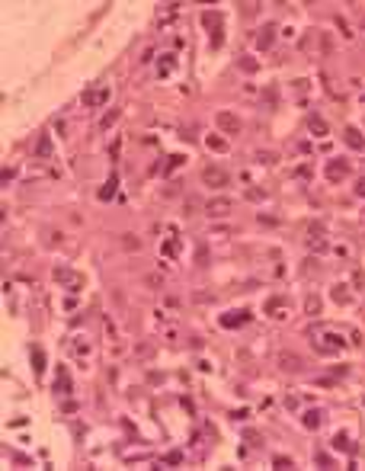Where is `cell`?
<instances>
[{"label": "cell", "mask_w": 365, "mask_h": 471, "mask_svg": "<svg viewBox=\"0 0 365 471\" xmlns=\"http://www.w3.org/2000/svg\"><path fill=\"white\" fill-rule=\"evenodd\" d=\"M122 244H125L128 250H141V240H138L135 234H122Z\"/></svg>", "instance_id": "cell-29"}, {"label": "cell", "mask_w": 365, "mask_h": 471, "mask_svg": "<svg viewBox=\"0 0 365 471\" xmlns=\"http://www.w3.org/2000/svg\"><path fill=\"white\" fill-rule=\"evenodd\" d=\"M247 199L259 202V199H266V193H263V189H247Z\"/></svg>", "instance_id": "cell-37"}, {"label": "cell", "mask_w": 365, "mask_h": 471, "mask_svg": "<svg viewBox=\"0 0 365 471\" xmlns=\"http://www.w3.org/2000/svg\"><path fill=\"white\" fill-rule=\"evenodd\" d=\"M275 362H279L282 372H304V359H301L298 353H289V349H282Z\"/></svg>", "instance_id": "cell-6"}, {"label": "cell", "mask_w": 365, "mask_h": 471, "mask_svg": "<svg viewBox=\"0 0 365 471\" xmlns=\"http://www.w3.org/2000/svg\"><path fill=\"white\" fill-rule=\"evenodd\" d=\"M324 173H327V180H330V183H340V180L346 177V173H349V163H346V161H340V157H333V161H327Z\"/></svg>", "instance_id": "cell-7"}, {"label": "cell", "mask_w": 365, "mask_h": 471, "mask_svg": "<svg viewBox=\"0 0 365 471\" xmlns=\"http://www.w3.org/2000/svg\"><path fill=\"white\" fill-rule=\"evenodd\" d=\"M180 163H182V157H180V154H173V157H170V163H167V167H164V173H167V170H176Z\"/></svg>", "instance_id": "cell-38"}, {"label": "cell", "mask_w": 365, "mask_h": 471, "mask_svg": "<svg viewBox=\"0 0 365 471\" xmlns=\"http://www.w3.org/2000/svg\"><path fill=\"white\" fill-rule=\"evenodd\" d=\"M106 100H109V87H99V90L84 93V106H87V109H96V106H103Z\"/></svg>", "instance_id": "cell-9"}, {"label": "cell", "mask_w": 365, "mask_h": 471, "mask_svg": "<svg viewBox=\"0 0 365 471\" xmlns=\"http://www.w3.org/2000/svg\"><path fill=\"white\" fill-rule=\"evenodd\" d=\"M115 119H119V109H109L106 116L99 119V128H112V125H115Z\"/></svg>", "instance_id": "cell-23"}, {"label": "cell", "mask_w": 365, "mask_h": 471, "mask_svg": "<svg viewBox=\"0 0 365 471\" xmlns=\"http://www.w3.org/2000/svg\"><path fill=\"white\" fill-rule=\"evenodd\" d=\"M96 196H99V202H109V199H112V196H115V177H109V183L103 186Z\"/></svg>", "instance_id": "cell-21"}, {"label": "cell", "mask_w": 365, "mask_h": 471, "mask_svg": "<svg viewBox=\"0 0 365 471\" xmlns=\"http://www.w3.org/2000/svg\"><path fill=\"white\" fill-rule=\"evenodd\" d=\"M167 465H180L182 462V452H167V458H164Z\"/></svg>", "instance_id": "cell-36"}, {"label": "cell", "mask_w": 365, "mask_h": 471, "mask_svg": "<svg viewBox=\"0 0 365 471\" xmlns=\"http://www.w3.org/2000/svg\"><path fill=\"white\" fill-rule=\"evenodd\" d=\"M275 161H279L275 151H256V163H263V167H273Z\"/></svg>", "instance_id": "cell-20"}, {"label": "cell", "mask_w": 365, "mask_h": 471, "mask_svg": "<svg viewBox=\"0 0 365 471\" xmlns=\"http://www.w3.org/2000/svg\"><path fill=\"white\" fill-rule=\"evenodd\" d=\"M237 64H240V71H247V74H256V71H259V64L253 61V58H247V54H243Z\"/></svg>", "instance_id": "cell-24"}, {"label": "cell", "mask_w": 365, "mask_h": 471, "mask_svg": "<svg viewBox=\"0 0 365 471\" xmlns=\"http://www.w3.org/2000/svg\"><path fill=\"white\" fill-rule=\"evenodd\" d=\"M135 353L141 356V359H147V356L154 353V346H151V343H138V346H135Z\"/></svg>", "instance_id": "cell-34"}, {"label": "cell", "mask_w": 365, "mask_h": 471, "mask_svg": "<svg viewBox=\"0 0 365 471\" xmlns=\"http://www.w3.org/2000/svg\"><path fill=\"white\" fill-rule=\"evenodd\" d=\"M356 196H359V199H365V177L356 180Z\"/></svg>", "instance_id": "cell-39"}, {"label": "cell", "mask_w": 365, "mask_h": 471, "mask_svg": "<svg viewBox=\"0 0 365 471\" xmlns=\"http://www.w3.org/2000/svg\"><path fill=\"white\" fill-rule=\"evenodd\" d=\"M343 141H346V145H349L352 151H362V147H365V135L356 128V125H349V128L343 131Z\"/></svg>", "instance_id": "cell-10"}, {"label": "cell", "mask_w": 365, "mask_h": 471, "mask_svg": "<svg viewBox=\"0 0 365 471\" xmlns=\"http://www.w3.org/2000/svg\"><path fill=\"white\" fill-rule=\"evenodd\" d=\"M275 42V26L269 23V26H263V29H259V36H256V48L259 52H266L269 45H273Z\"/></svg>", "instance_id": "cell-13"}, {"label": "cell", "mask_w": 365, "mask_h": 471, "mask_svg": "<svg viewBox=\"0 0 365 471\" xmlns=\"http://www.w3.org/2000/svg\"><path fill=\"white\" fill-rule=\"evenodd\" d=\"M273 465H275V468H295V462H292L289 455H275V458H273Z\"/></svg>", "instance_id": "cell-32"}, {"label": "cell", "mask_w": 365, "mask_h": 471, "mask_svg": "<svg viewBox=\"0 0 365 471\" xmlns=\"http://www.w3.org/2000/svg\"><path fill=\"white\" fill-rule=\"evenodd\" d=\"M52 154H55V147H52V135H38V141H36V157H38V161H48Z\"/></svg>", "instance_id": "cell-12"}, {"label": "cell", "mask_w": 365, "mask_h": 471, "mask_svg": "<svg viewBox=\"0 0 365 471\" xmlns=\"http://www.w3.org/2000/svg\"><path fill=\"white\" fill-rule=\"evenodd\" d=\"M173 68H176V54H164V58H160V77L170 74Z\"/></svg>", "instance_id": "cell-22"}, {"label": "cell", "mask_w": 365, "mask_h": 471, "mask_svg": "<svg viewBox=\"0 0 365 471\" xmlns=\"http://www.w3.org/2000/svg\"><path fill=\"white\" fill-rule=\"evenodd\" d=\"M45 244H48V247H58V244H61V234L55 231V228H45Z\"/></svg>", "instance_id": "cell-28"}, {"label": "cell", "mask_w": 365, "mask_h": 471, "mask_svg": "<svg viewBox=\"0 0 365 471\" xmlns=\"http://www.w3.org/2000/svg\"><path fill=\"white\" fill-rule=\"evenodd\" d=\"M231 212H234V199H228V196H215V199L205 202V215L208 218H228Z\"/></svg>", "instance_id": "cell-2"}, {"label": "cell", "mask_w": 365, "mask_h": 471, "mask_svg": "<svg viewBox=\"0 0 365 471\" xmlns=\"http://www.w3.org/2000/svg\"><path fill=\"white\" fill-rule=\"evenodd\" d=\"M304 314H311V317H317L320 314V298H317V295H308V298H304Z\"/></svg>", "instance_id": "cell-18"}, {"label": "cell", "mask_w": 365, "mask_h": 471, "mask_svg": "<svg viewBox=\"0 0 365 471\" xmlns=\"http://www.w3.org/2000/svg\"><path fill=\"white\" fill-rule=\"evenodd\" d=\"M202 23L212 29V48H221V42H224V36H221V13L205 10V13H202Z\"/></svg>", "instance_id": "cell-5"}, {"label": "cell", "mask_w": 365, "mask_h": 471, "mask_svg": "<svg viewBox=\"0 0 365 471\" xmlns=\"http://www.w3.org/2000/svg\"><path fill=\"white\" fill-rule=\"evenodd\" d=\"M314 462H317V465H324V468H330V465H333V458H330L327 452H314Z\"/></svg>", "instance_id": "cell-33"}, {"label": "cell", "mask_w": 365, "mask_h": 471, "mask_svg": "<svg viewBox=\"0 0 365 471\" xmlns=\"http://www.w3.org/2000/svg\"><path fill=\"white\" fill-rule=\"evenodd\" d=\"M32 369L36 372L45 369V353H42V349H32Z\"/></svg>", "instance_id": "cell-25"}, {"label": "cell", "mask_w": 365, "mask_h": 471, "mask_svg": "<svg viewBox=\"0 0 365 471\" xmlns=\"http://www.w3.org/2000/svg\"><path fill=\"white\" fill-rule=\"evenodd\" d=\"M308 131H311V135H327V122L311 112V116H308Z\"/></svg>", "instance_id": "cell-17"}, {"label": "cell", "mask_w": 365, "mask_h": 471, "mask_svg": "<svg viewBox=\"0 0 365 471\" xmlns=\"http://www.w3.org/2000/svg\"><path fill=\"white\" fill-rule=\"evenodd\" d=\"M228 170L224 167H215V163H208V167H202V183L212 186V189H221V186H228Z\"/></svg>", "instance_id": "cell-3"}, {"label": "cell", "mask_w": 365, "mask_h": 471, "mask_svg": "<svg viewBox=\"0 0 365 471\" xmlns=\"http://www.w3.org/2000/svg\"><path fill=\"white\" fill-rule=\"evenodd\" d=\"M263 100H266V103H269V106H275V87H269V90H266V93H263Z\"/></svg>", "instance_id": "cell-40"}, {"label": "cell", "mask_w": 365, "mask_h": 471, "mask_svg": "<svg viewBox=\"0 0 365 471\" xmlns=\"http://www.w3.org/2000/svg\"><path fill=\"white\" fill-rule=\"evenodd\" d=\"M55 279H58V282H68V286L74 289V292L80 289V282H84V279L77 276V272H71L68 266H58V270H55Z\"/></svg>", "instance_id": "cell-11"}, {"label": "cell", "mask_w": 365, "mask_h": 471, "mask_svg": "<svg viewBox=\"0 0 365 471\" xmlns=\"http://www.w3.org/2000/svg\"><path fill=\"white\" fill-rule=\"evenodd\" d=\"M362 401H365V398H362Z\"/></svg>", "instance_id": "cell-43"}, {"label": "cell", "mask_w": 365, "mask_h": 471, "mask_svg": "<svg viewBox=\"0 0 365 471\" xmlns=\"http://www.w3.org/2000/svg\"><path fill=\"white\" fill-rule=\"evenodd\" d=\"M247 439H250V442H253V446H263V442H259V433H253V430H250V433H247Z\"/></svg>", "instance_id": "cell-42"}, {"label": "cell", "mask_w": 365, "mask_h": 471, "mask_svg": "<svg viewBox=\"0 0 365 471\" xmlns=\"http://www.w3.org/2000/svg\"><path fill=\"white\" fill-rule=\"evenodd\" d=\"M55 391H58L61 398H68V394H71V379H68V369H64V365L58 369V379H55Z\"/></svg>", "instance_id": "cell-15"}, {"label": "cell", "mask_w": 365, "mask_h": 471, "mask_svg": "<svg viewBox=\"0 0 365 471\" xmlns=\"http://www.w3.org/2000/svg\"><path fill=\"white\" fill-rule=\"evenodd\" d=\"M250 321V311L240 308V311H228V314H221V327H228V330H234V327H243Z\"/></svg>", "instance_id": "cell-8"}, {"label": "cell", "mask_w": 365, "mask_h": 471, "mask_svg": "<svg viewBox=\"0 0 365 471\" xmlns=\"http://www.w3.org/2000/svg\"><path fill=\"white\" fill-rule=\"evenodd\" d=\"M333 449H336V452H352L349 436H346V433H336V436H333Z\"/></svg>", "instance_id": "cell-19"}, {"label": "cell", "mask_w": 365, "mask_h": 471, "mask_svg": "<svg viewBox=\"0 0 365 471\" xmlns=\"http://www.w3.org/2000/svg\"><path fill=\"white\" fill-rule=\"evenodd\" d=\"M333 301H349V292H346V286H333Z\"/></svg>", "instance_id": "cell-30"}, {"label": "cell", "mask_w": 365, "mask_h": 471, "mask_svg": "<svg viewBox=\"0 0 365 471\" xmlns=\"http://www.w3.org/2000/svg\"><path fill=\"white\" fill-rule=\"evenodd\" d=\"M215 125H218L224 135H240V119H237L234 112H228V109H221L218 116H215Z\"/></svg>", "instance_id": "cell-4"}, {"label": "cell", "mask_w": 365, "mask_h": 471, "mask_svg": "<svg viewBox=\"0 0 365 471\" xmlns=\"http://www.w3.org/2000/svg\"><path fill=\"white\" fill-rule=\"evenodd\" d=\"M324 423V414H320V410H304V417H301V426L304 430H317V426Z\"/></svg>", "instance_id": "cell-14"}, {"label": "cell", "mask_w": 365, "mask_h": 471, "mask_svg": "<svg viewBox=\"0 0 365 471\" xmlns=\"http://www.w3.org/2000/svg\"><path fill=\"white\" fill-rule=\"evenodd\" d=\"M311 343H314V349L324 353V356H333V353L343 349V337L333 330V327H317V330L311 333Z\"/></svg>", "instance_id": "cell-1"}, {"label": "cell", "mask_w": 365, "mask_h": 471, "mask_svg": "<svg viewBox=\"0 0 365 471\" xmlns=\"http://www.w3.org/2000/svg\"><path fill=\"white\" fill-rule=\"evenodd\" d=\"M308 247H311V250H317V254H324V250L330 247V244H327V237H324V234H320L317 228H314V231H311V237H308Z\"/></svg>", "instance_id": "cell-16"}, {"label": "cell", "mask_w": 365, "mask_h": 471, "mask_svg": "<svg viewBox=\"0 0 365 471\" xmlns=\"http://www.w3.org/2000/svg\"><path fill=\"white\" fill-rule=\"evenodd\" d=\"M138 61H141V64H147V61H154V48H145V54H141V58H138Z\"/></svg>", "instance_id": "cell-41"}, {"label": "cell", "mask_w": 365, "mask_h": 471, "mask_svg": "<svg viewBox=\"0 0 365 471\" xmlns=\"http://www.w3.org/2000/svg\"><path fill=\"white\" fill-rule=\"evenodd\" d=\"M196 266H208V247L205 244H199V250H196Z\"/></svg>", "instance_id": "cell-27"}, {"label": "cell", "mask_w": 365, "mask_h": 471, "mask_svg": "<svg viewBox=\"0 0 365 471\" xmlns=\"http://www.w3.org/2000/svg\"><path fill=\"white\" fill-rule=\"evenodd\" d=\"M208 147H212V151H224V147H228V141H224V138H215V135H212V138H208Z\"/></svg>", "instance_id": "cell-35"}, {"label": "cell", "mask_w": 365, "mask_h": 471, "mask_svg": "<svg viewBox=\"0 0 365 471\" xmlns=\"http://www.w3.org/2000/svg\"><path fill=\"white\" fill-rule=\"evenodd\" d=\"M160 250H164L167 256H176V254H180V240H167V244H164Z\"/></svg>", "instance_id": "cell-31"}, {"label": "cell", "mask_w": 365, "mask_h": 471, "mask_svg": "<svg viewBox=\"0 0 365 471\" xmlns=\"http://www.w3.org/2000/svg\"><path fill=\"white\" fill-rule=\"evenodd\" d=\"M192 301H199V305H208V301H218V295H215V292H192Z\"/></svg>", "instance_id": "cell-26"}]
</instances>
